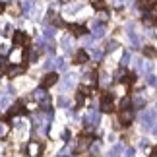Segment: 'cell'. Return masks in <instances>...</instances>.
Returning a JSON list of instances; mask_svg holds the SVG:
<instances>
[{
    "instance_id": "obj_6",
    "label": "cell",
    "mask_w": 157,
    "mask_h": 157,
    "mask_svg": "<svg viewBox=\"0 0 157 157\" xmlns=\"http://www.w3.org/2000/svg\"><path fill=\"white\" fill-rule=\"evenodd\" d=\"M23 70H25V66H12V68L6 70V76H8V78H16V76H20Z\"/></svg>"
},
{
    "instance_id": "obj_10",
    "label": "cell",
    "mask_w": 157,
    "mask_h": 157,
    "mask_svg": "<svg viewBox=\"0 0 157 157\" xmlns=\"http://www.w3.org/2000/svg\"><path fill=\"white\" fill-rule=\"evenodd\" d=\"M78 93H80V95H83V97H89V95H91V87H87V86H82L80 89H78Z\"/></svg>"
},
{
    "instance_id": "obj_12",
    "label": "cell",
    "mask_w": 157,
    "mask_h": 157,
    "mask_svg": "<svg viewBox=\"0 0 157 157\" xmlns=\"http://www.w3.org/2000/svg\"><path fill=\"white\" fill-rule=\"evenodd\" d=\"M10 10L14 12V16H20V4H12V6H10Z\"/></svg>"
},
{
    "instance_id": "obj_4",
    "label": "cell",
    "mask_w": 157,
    "mask_h": 157,
    "mask_svg": "<svg viewBox=\"0 0 157 157\" xmlns=\"http://www.w3.org/2000/svg\"><path fill=\"white\" fill-rule=\"evenodd\" d=\"M87 60H89V54L83 49H80V51L76 52V56H74V64H86Z\"/></svg>"
},
{
    "instance_id": "obj_7",
    "label": "cell",
    "mask_w": 157,
    "mask_h": 157,
    "mask_svg": "<svg viewBox=\"0 0 157 157\" xmlns=\"http://www.w3.org/2000/svg\"><path fill=\"white\" fill-rule=\"evenodd\" d=\"M25 41H27V35L23 33V31H16V33H14V45H16V47L23 45Z\"/></svg>"
},
{
    "instance_id": "obj_3",
    "label": "cell",
    "mask_w": 157,
    "mask_h": 157,
    "mask_svg": "<svg viewBox=\"0 0 157 157\" xmlns=\"http://www.w3.org/2000/svg\"><path fill=\"white\" fill-rule=\"evenodd\" d=\"M56 82H58V74H56V72H51V74H47V76L43 78L41 87H43V89H49V87H52Z\"/></svg>"
},
{
    "instance_id": "obj_14",
    "label": "cell",
    "mask_w": 157,
    "mask_h": 157,
    "mask_svg": "<svg viewBox=\"0 0 157 157\" xmlns=\"http://www.w3.org/2000/svg\"><path fill=\"white\" fill-rule=\"evenodd\" d=\"M4 10H6V4H4V2H0V14H4Z\"/></svg>"
},
{
    "instance_id": "obj_2",
    "label": "cell",
    "mask_w": 157,
    "mask_h": 157,
    "mask_svg": "<svg viewBox=\"0 0 157 157\" xmlns=\"http://www.w3.org/2000/svg\"><path fill=\"white\" fill-rule=\"evenodd\" d=\"M132 120H134V111H132V109H120V113H118L120 126H130Z\"/></svg>"
},
{
    "instance_id": "obj_8",
    "label": "cell",
    "mask_w": 157,
    "mask_h": 157,
    "mask_svg": "<svg viewBox=\"0 0 157 157\" xmlns=\"http://www.w3.org/2000/svg\"><path fill=\"white\" fill-rule=\"evenodd\" d=\"M27 151H29V155H31V157H37L39 151H41V146H39L37 142H31V144H29V147H27Z\"/></svg>"
},
{
    "instance_id": "obj_13",
    "label": "cell",
    "mask_w": 157,
    "mask_h": 157,
    "mask_svg": "<svg viewBox=\"0 0 157 157\" xmlns=\"http://www.w3.org/2000/svg\"><path fill=\"white\" fill-rule=\"evenodd\" d=\"M146 4L149 6V8H153V6H157V0H146Z\"/></svg>"
},
{
    "instance_id": "obj_15",
    "label": "cell",
    "mask_w": 157,
    "mask_h": 157,
    "mask_svg": "<svg viewBox=\"0 0 157 157\" xmlns=\"http://www.w3.org/2000/svg\"><path fill=\"white\" fill-rule=\"evenodd\" d=\"M151 157H157V146H155V147L151 149Z\"/></svg>"
},
{
    "instance_id": "obj_11",
    "label": "cell",
    "mask_w": 157,
    "mask_h": 157,
    "mask_svg": "<svg viewBox=\"0 0 157 157\" xmlns=\"http://www.w3.org/2000/svg\"><path fill=\"white\" fill-rule=\"evenodd\" d=\"M122 80H124L126 83H134V80H136V76L132 74V72H126V78H122Z\"/></svg>"
},
{
    "instance_id": "obj_1",
    "label": "cell",
    "mask_w": 157,
    "mask_h": 157,
    "mask_svg": "<svg viewBox=\"0 0 157 157\" xmlns=\"http://www.w3.org/2000/svg\"><path fill=\"white\" fill-rule=\"evenodd\" d=\"M101 111H103V113H113L114 111V97H113V93H103V95H101Z\"/></svg>"
},
{
    "instance_id": "obj_9",
    "label": "cell",
    "mask_w": 157,
    "mask_h": 157,
    "mask_svg": "<svg viewBox=\"0 0 157 157\" xmlns=\"http://www.w3.org/2000/svg\"><path fill=\"white\" fill-rule=\"evenodd\" d=\"M144 56H149V58H153V56H157V51L153 49L151 45H147V47H144Z\"/></svg>"
},
{
    "instance_id": "obj_5",
    "label": "cell",
    "mask_w": 157,
    "mask_h": 157,
    "mask_svg": "<svg viewBox=\"0 0 157 157\" xmlns=\"http://www.w3.org/2000/svg\"><path fill=\"white\" fill-rule=\"evenodd\" d=\"M68 29H70V31L76 35V37H80V35L87 33V27H86V25H78V23H70V25H68Z\"/></svg>"
},
{
    "instance_id": "obj_16",
    "label": "cell",
    "mask_w": 157,
    "mask_h": 157,
    "mask_svg": "<svg viewBox=\"0 0 157 157\" xmlns=\"http://www.w3.org/2000/svg\"><path fill=\"white\" fill-rule=\"evenodd\" d=\"M91 2H95V0H91Z\"/></svg>"
}]
</instances>
